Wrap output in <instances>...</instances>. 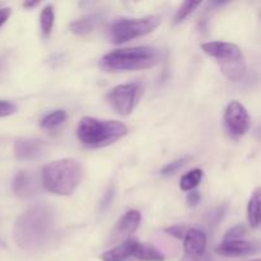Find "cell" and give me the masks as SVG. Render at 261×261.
Returning <instances> with one entry per match:
<instances>
[{"instance_id": "obj_1", "label": "cell", "mask_w": 261, "mask_h": 261, "mask_svg": "<svg viewBox=\"0 0 261 261\" xmlns=\"http://www.w3.org/2000/svg\"><path fill=\"white\" fill-rule=\"evenodd\" d=\"M55 227L50 206L36 205L20 214L13 226V240L23 250H36L48 241Z\"/></svg>"}, {"instance_id": "obj_2", "label": "cell", "mask_w": 261, "mask_h": 261, "mask_svg": "<svg viewBox=\"0 0 261 261\" xmlns=\"http://www.w3.org/2000/svg\"><path fill=\"white\" fill-rule=\"evenodd\" d=\"M161 51L152 46H138L114 50L102 56L99 65L107 71L144 70L157 65Z\"/></svg>"}, {"instance_id": "obj_3", "label": "cell", "mask_w": 261, "mask_h": 261, "mask_svg": "<svg viewBox=\"0 0 261 261\" xmlns=\"http://www.w3.org/2000/svg\"><path fill=\"white\" fill-rule=\"evenodd\" d=\"M83 178V167L71 158L53 161L42 168V185L48 193L70 195Z\"/></svg>"}, {"instance_id": "obj_4", "label": "cell", "mask_w": 261, "mask_h": 261, "mask_svg": "<svg viewBox=\"0 0 261 261\" xmlns=\"http://www.w3.org/2000/svg\"><path fill=\"white\" fill-rule=\"evenodd\" d=\"M127 134L126 125L115 120L83 117L76 129V137L88 148H103L114 144Z\"/></svg>"}, {"instance_id": "obj_5", "label": "cell", "mask_w": 261, "mask_h": 261, "mask_svg": "<svg viewBox=\"0 0 261 261\" xmlns=\"http://www.w3.org/2000/svg\"><path fill=\"white\" fill-rule=\"evenodd\" d=\"M206 55L218 60L221 70L229 81H239L246 71L244 54L237 45L224 41H213L201 45Z\"/></svg>"}, {"instance_id": "obj_6", "label": "cell", "mask_w": 261, "mask_h": 261, "mask_svg": "<svg viewBox=\"0 0 261 261\" xmlns=\"http://www.w3.org/2000/svg\"><path fill=\"white\" fill-rule=\"evenodd\" d=\"M160 23L161 18L157 15L144 18H119L110 24L109 38L112 43H125L153 32Z\"/></svg>"}, {"instance_id": "obj_7", "label": "cell", "mask_w": 261, "mask_h": 261, "mask_svg": "<svg viewBox=\"0 0 261 261\" xmlns=\"http://www.w3.org/2000/svg\"><path fill=\"white\" fill-rule=\"evenodd\" d=\"M140 94L138 83L116 86L107 93V101L122 116H127L134 111Z\"/></svg>"}, {"instance_id": "obj_8", "label": "cell", "mask_w": 261, "mask_h": 261, "mask_svg": "<svg viewBox=\"0 0 261 261\" xmlns=\"http://www.w3.org/2000/svg\"><path fill=\"white\" fill-rule=\"evenodd\" d=\"M224 124L229 135L233 138L244 137L250 129V116L244 105L232 101L224 112Z\"/></svg>"}, {"instance_id": "obj_9", "label": "cell", "mask_w": 261, "mask_h": 261, "mask_svg": "<svg viewBox=\"0 0 261 261\" xmlns=\"http://www.w3.org/2000/svg\"><path fill=\"white\" fill-rule=\"evenodd\" d=\"M46 143L40 139H32V138H19L15 140L14 157L18 161H36L41 158L45 153Z\"/></svg>"}, {"instance_id": "obj_10", "label": "cell", "mask_w": 261, "mask_h": 261, "mask_svg": "<svg viewBox=\"0 0 261 261\" xmlns=\"http://www.w3.org/2000/svg\"><path fill=\"white\" fill-rule=\"evenodd\" d=\"M140 222H142V214L138 211H129L121 217L119 222H117L116 227L112 231V241H117V240L127 239L132 233H134L139 227Z\"/></svg>"}, {"instance_id": "obj_11", "label": "cell", "mask_w": 261, "mask_h": 261, "mask_svg": "<svg viewBox=\"0 0 261 261\" xmlns=\"http://www.w3.org/2000/svg\"><path fill=\"white\" fill-rule=\"evenodd\" d=\"M216 251L217 254L226 257H241L255 254L257 247L252 242L239 240V241H223L217 247Z\"/></svg>"}, {"instance_id": "obj_12", "label": "cell", "mask_w": 261, "mask_h": 261, "mask_svg": "<svg viewBox=\"0 0 261 261\" xmlns=\"http://www.w3.org/2000/svg\"><path fill=\"white\" fill-rule=\"evenodd\" d=\"M12 189L18 198H32V196H35L36 190H37V182L35 180V176L28 172V171H19L13 177Z\"/></svg>"}, {"instance_id": "obj_13", "label": "cell", "mask_w": 261, "mask_h": 261, "mask_svg": "<svg viewBox=\"0 0 261 261\" xmlns=\"http://www.w3.org/2000/svg\"><path fill=\"white\" fill-rule=\"evenodd\" d=\"M206 234L200 229H190L184 237V249L186 256H199L205 254Z\"/></svg>"}, {"instance_id": "obj_14", "label": "cell", "mask_w": 261, "mask_h": 261, "mask_svg": "<svg viewBox=\"0 0 261 261\" xmlns=\"http://www.w3.org/2000/svg\"><path fill=\"white\" fill-rule=\"evenodd\" d=\"M138 241L132 239L125 240L122 244H120L119 246L114 247V249L109 250V251L103 252L101 255V259L103 261H124L127 257L133 256V252H134L135 245Z\"/></svg>"}, {"instance_id": "obj_15", "label": "cell", "mask_w": 261, "mask_h": 261, "mask_svg": "<svg viewBox=\"0 0 261 261\" xmlns=\"http://www.w3.org/2000/svg\"><path fill=\"white\" fill-rule=\"evenodd\" d=\"M99 19H101V14L99 13H91V14H87L84 17L71 22L69 28H70V31L74 35L86 36L96 28Z\"/></svg>"}, {"instance_id": "obj_16", "label": "cell", "mask_w": 261, "mask_h": 261, "mask_svg": "<svg viewBox=\"0 0 261 261\" xmlns=\"http://www.w3.org/2000/svg\"><path fill=\"white\" fill-rule=\"evenodd\" d=\"M133 256L137 257V259H139V260H143V261H163L165 260V255H163L160 250L155 249L153 245L140 244V242H137V245H135Z\"/></svg>"}, {"instance_id": "obj_17", "label": "cell", "mask_w": 261, "mask_h": 261, "mask_svg": "<svg viewBox=\"0 0 261 261\" xmlns=\"http://www.w3.org/2000/svg\"><path fill=\"white\" fill-rule=\"evenodd\" d=\"M260 189H256L247 205V218L252 228H257L260 224Z\"/></svg>"}, {"instance_id": "obj_18", "label": "cell", "mask_w": 261, "mask_h": 261, "mask_svg": "<svg viewBox=\"0 0 261 261\" xmlns=\"http://www.w3.org/2000/svg\"><path fill=\"white\" fill-rule=\"evenodd\" d=\"M66 112L64 110H56V111L50 112L41 120V127L46 130H53L55 127L60 126L66 120Z\"/></svg>"}, {"instance_id": "obj_19", "label": "cell", "mask_w": 261, "mask_h": 261, "mask_svg": "<svg viewBox=\"0 0 261 261\" xmlns=\"http://www.w3.org/2000/svg\"><path fill=\"white\" fill-rule=\"evenodd\" d=\"M201 178H203V171L195 168V170L190 171L186 175L182 176L180 181V188L184 191H190L193 189H195L196 186L200 184Z\"/></svg>"}, {"instance_id": "obj_20", "label": "cell", "mask_w": 261, "mask_h": 261, "mask_svg": "<svg viewBox=\"0 0 261 261\" xmlns=\"http://www.w3.org/2000/svg\"><path fill=\"white\" fill-rule=\"evenodd\" d=\"M54 8L53 5H47L42 9L40 15V24H41V31H42V35L45 37L50 36L51 31H53L54 25Z\"/></svg>"}, {"instance_id": "obj_21", "label": "cell", "mask_w": 261, "mask_h": 261, "mask_svg": "<svg viewBox=\"0 0 261 261\" xmlns=\"http://www.w3.org/2000/svg\"><path fill=\"white\" fill-rule=\"evenodd\" d=\"M199 5H200V3L199 2H185L184 3L175 15V19H173L175 24H178V23L182 22L185 18H188L189 15H190L191 13H193L194 10L199 7Z\"/></svg>"}, {"instance_id": "obj_22", "label": "cell", "mask_w": 261, "mask_h": 261, "mask_svg": "<svg viewBox=\"0 0 261 261\" xmlns=\"http://www.w3.org/2000/svg\"><path fill=\"white\" fill-rule=\"evenodd\" d=\"M190 158L189 157H182V158H178V160L172 161V162L167 163L166 166H163L162 170H161V175L163 176H168V175H173V173L177 172L180 168H182L186 163L189 162Z\"/></svg>"}, {"instance_id": "obj_23", "label": "cell", "mask_w": 261, "mask_h": 261, "mask_svg": "<svg viewBox=\"0 0 261 261\" xmlns=\"http://www.w3.org/2000/svg\"><path fill=\"white\" fill-rule=\"evenodd\" d=\"M245 234H246V228H245L244 224H237V226L232 227L231 229L227 231L224 241H239Z\"/></svg>"}, {"instance_id": "obj_24", "label": "cell", "mask_w": 261, "mask_h": 261, "mask_svg": "<svg viewBox=\"0 0 261 261\" xmlns=\"http://www.w3.org/2000/svg\"><path fill=\"white\" fill-rule=\"evenodd\" d=\"M165 232L167 234H170V236L175 237V239H184L186 234V227L185 226H180V224H176V226H171V227H167V228H165Z\"/></svg>"}, {"instance_id": "obj_25", "label": "cell", "mask_w": 261, "mask_h": 261, "mask_svg": "<svg viewBox=\"0 0 261 261\" xmlns=\"http://www.w3.org/2000/svg\"><path fill=\"white\" fill-rule=\"evenodd\" d=\"M17 112V106L9 101H0V117L10 116Z\"/></svg>"}, {"instance_id": "obj_26", "label": "cell", "mask_w": 261, "mask_h": 261, "mask_svg": "<svg viewBox=\"0 0 261 261\" xmlns=\"http://www.w3.org/2000/svg\"><path fill=\"white\" fill-rule=\"evenodd\" d=\"M200 200L201 195L198 191H190V193L188 194V196H186V203H188V205L191 206V208L198 205V204L200 203Z\"/></svg>"}, {"instance_id": "obj_27", "label": "cell", "mask_w": 261, "mask_h": 261, "mask_svg": "<svg viewBox=\"0 0 261 261\" xmlns=\"http://www.w3.org/2000/svg\"><path fill=\"white\" fill-rule=\"evenodd\" d=\"M182 261H213V257L205 252V254L199 255V256H186L185 255Z\"/></svg>"}, {"instance_id": "obj_28", "label": "cell", "mask_w": 261, "mask_h": 261, "mask_svg": "<svg viewBox=\"0 0 261 261\" xmlns=\"http://www.w3.org/2000/svg\"><path fill=\"white\" fill-rule=\"evenodd\" d=\"M10 14H12V9L10 8H3V9H0V27L9 19Z\"/></svg>"}, {"instance_id": "obj_29", "label": "cell", "mask_w": 261, "mask_h": 261, "mask_svg": "<svg viewBox=\"0 0 261 261\" xmlns=\"http://www.w3.org/2000/svg\"><path fill=\"white\" fill-rule=\"evenodd\" d=\"M226 209H227L226 205H224L223 208H218L216 211V214H212L211 218H214V222H216V223H217V222H219L222 218H223L224 213H226Z\"/></svg>"}, {"instance_id": "obj_30", "label": "cell", "mask_w": 261, "mask_h": 261, "mask_svg": "<svg viewBox=\"0 0 261 261\" xmlns=\"http://www.w3.org/2000/svg\"><path fill=\"white\" fill-rule=\"evenodd\" d=\"M40 4V2H32V3H23V7L24 8H33V7H37Z\"/></svg>"}, {"instance_id": "obj_31", "label": "cell", "mask_w": 261, "mask_h": 261, "mask_svg": "<svg viewBox=\"0 0 261 261\" xmlns=\"http://www.w3.org/2000/svg\"><path fill=\"white\" fill-rule=\"evenodd\" d=\"M252 261H260L259 259H256V260H252Z\"/></svg>"}, {"instance_id": "obj_32", "label": "cell", "mask_w": 261, "mask_h": 261, "mask_svg": "<svg viewBox=\"0 0 261 261\" xmlns=\"http://www.w3.org/2000/svg\"><path fill=\"white\" fill-rule=\"evenodd\" d=\"M0 63H2V59H0Z\"/></svg>"}]
</instances>
